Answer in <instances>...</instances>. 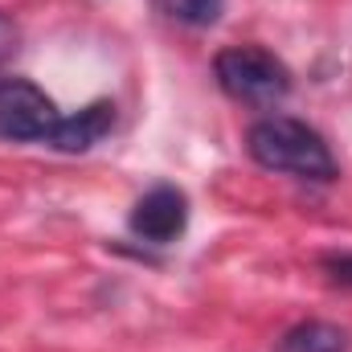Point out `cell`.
I'll return each instance as SVG.
<instances>
[{
  "label": "cell",
  "instance_id": "6da1fadb",
  "mask_svg": "<svg viewBox=\"0 0 352 352\" xmlns=\"http://www.w3.org/2000/svg\"><path fill=\"white\" fill-rule=\"evenodd\" d=\"M246 156L274 176H291L303 184H336L340 164L332 144L295 115H263L246 127Z\"/></svg>",
  "mask_w": 352,
  "mask_h": 352
},
{
  "label": "cell",
  "instance_id": "7a4b0ae2",
  "mask_svg": "<svg viewBox=\"0 0 352 352\" xmlns=\"http://www.w3.org/2000/svg\"><path fill=\"white\" fill-rule=\"evenodd\" d=\"M213 78H217L226 98H234L242 107H254V111H274L295 90L291 66L266 45H226V50H217Z\"/></svg>",
  "mask_w": 352,
  "mask_h": 352
},
{
  "label": "cell",
  "instance_id": "3957f363",
  "mask_svg": "<svg viewBox=\"0 0 352 352\" xmlns=\"http://www.w3.org/2000/svg\"><path fill=\"white\" fill-rule=\"evenodd\" d=\"M62 123L58 102L21 74H0V140L4 144H50Z\"/></svg>",
  "mask_w": 352,
  "mask_h": 352
},
{
  "label": "cell",
  "instance_id": "277c9868",
  "mask_svg": "<svg viewBox=\"0 0 352 352\" xmlns=\"http://www.w3.org/2000/svg\"><path fill=\"white\" fill-rule=\"evenodd\" d=\"M188 217H192L188 192H184L180 184L160 180V184H152V188L131 205V213H127V234H131L135 242H144V246H173V242L184 238Z\"/></svg>",
  "mask_w": 352,
  "mask_h": 352
},
{
  "label": "cell",
  "instance_id": "5b68a950",
  "mask_svg": "<svg viewBox=\"0 0 352 352\" xmlns=\"http://www.w3.org/2000/svg\"><path fill=\"white\" fill-rule=\"evenodd\" d=\"M115 123H119V107H115L111 98H94L82 111L62 115V123L54 127V135H50L45 148H54V152H62V156H82V152L98 148V144L115 131Z\"/></svg>",
  "mask_w": 352,
  "mask_h": 352
},
{
  "label": "cell",
  "instance_id": "8992f818",
  "mask_svg": "<svg viewBox=\"0 0 352 352\" xmlns=\"http://www.w3.org/2000/svg\"><path fill=\"white\" fill-rule=\"evenodd\" d=\"M274 352H352V336L332 320H299L274 340Z\"/></svg>",
  "mask_w": 352,
  "mask_h": 352
},
{
  "label": "cell",
  "instance_id": "52a82bcc",
  "mask_svg": "<svg viewBox=\"0 0 352 352\" xmlns=\"http://www.w3.org/2000/svg\"><path fill=\"white\" fill-rule=\"evenodd\" d=\"M230 0H152V8L180 29H213Z\"/></svg>",
  "mask_w": 352,
  "mask_h": 352
},
{
  "label": "cell",
  "instance_id": "ba28073f",
  "mask_svg": "<svg viewBox=\"0 0 352 352\" xmlns=\"http://www.w3.org/2000/svg\"><path fill=\"white\" fill-rule=\"evenodd\" d=\"M320 274L328 278V287L352 291V250H324L320 254Z\"/></svg>",
  "mask_w": 352,
  "mask_h": 352
},
{
  "label": "cell",
  "instance_id": "9c48e42d",
  "mask_svg": "<svg viewBox=\"0 0 352 352\" xmlns=\"http://www.w3.org/2000/svg\"><path fill=\"white\" fill-rule=\"evenodd\" d=\"M16 41H21V33H16V25L8 21V16H0V66L16 54Z\"/></svg>",
  "mask_w": 352,
  "mask_h": 352
}]
</instances>
